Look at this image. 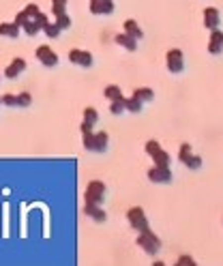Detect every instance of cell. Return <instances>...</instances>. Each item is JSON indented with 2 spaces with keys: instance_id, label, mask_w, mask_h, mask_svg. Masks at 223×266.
Listing matches in <instances>:
<instances>
[{
  "instance_id": "e575fe53",
  "label": "cell",
  "mask_w": 223,
  "mask_h": 266,
  "mask_svg": "<svg viewBox=\"0 0 223 266\" xmlns=\"http://www.w3.org/2000/svg\"><path fill=\"white\" fill-rule=\"evenodd\" d=\"M80 131H82V133H88V131H95V125H90V122H86V120H82V125H80Z\"/></svg>"
},
{
  "instance_id": "e0dca14e",
  "label": "cell",
  "mask_w": 223,
  "mask_h": 266,
  "mask_svg": "<svg viewBox=\"0 0 223 266\" xmlns=\"http://www.w3.org/2000/svg\"><path fill=\"white\" fill-rule=\"evenodd\" d=\"M150 159H153V163H155V165H169V163H172V157H169V153H167V151H163L161 146L157 148L153 155H150Z\"/></svg>"
},
{
  "instance_id": "836d02e7",
  "label": "cell",
  "mask_w": 223,
  "mask_h": 266,
  "mask_svg": "<svg viewBox=\"0 0 223 266\" xmlns=\"http://www.w3.org/2000/svg\"><path fill=\"white\" fill-rule=\"evenodd\" d=\"M28 19H30V17H28V15H26V11L22 9V11H19V13H17V15H15V19H13V22H15V24L19 26V28H22V26H24L26 22H28Z\"/></svg>"
},
{
  "instance_id": "7c38bea8",
  "label": "cell",
  "mask_w": 223,
  "mask_h": 266,
  "mask_svg": "<svg viewBox=\"0 0 223 266\" xmlns=\"http://www.w3.org/2000/svg\"><path fill=\"white\" fill-rule=\"evenodd\" d=\"M84 215L88 219H93L95 223H106L108 221V213L101 209V204H86L84 202Z\"/></svg>"
},
{
  "instance_id": "5b68a950",
  "label": "cell",
  "mask_w": 223,
  "mask_h": 266,
  "mask_svg": "<svg viewBox=\"0 0 223 266\" xmlns=\"http://www.w3.org/2000/svg\"><path fill=\"white\" fill-rule=\"evenodd\" d=\"M146 176H148L150 183H155V185H169L172 178H174V174H172V170H169V165H155L153 163V167H148Z\"/></svg>"
},
{
  "instance_id": "5bb4252c",
  "label": "cell",
  "mask_w": 223,
  "mask_h": 266,
  "mask_svg": "<svg viewBox=\"0 0 223 266\" xmlns=\"http://www.w3.org/2000/svg\"><path fill=\"white\" fill-rule=\"evenodd\" d=\"M114 41H116V45H120V48L127 50V52H135L137 50V39L129 37L127 32H118V35H114Z\"/></svg>"
},
{
  "instance_id": "30bf717a",
  "label": "cell",
  "mask_w": 223,
  "mask_h": 266,
  "mask_svg": "<svg viewBox=\"0 0 223 266\" xmlns=\"http://www.w3.org/2000/svg\"><path fill=\"white\" fill-rule=\"evenodd\" d=\"M26 71V60L24 58H13V60L6 64L4 67V71H2V75L6 77V80H15V77H19Z\"/></svg>"
},
{
  "instance_id": "ba28073f",
  "label": "cell",
  "mask_w": 223,
  "mask_h": 266,
  "mask_svg": "<svg viewBox=\"0 0 223 266\" xmlns=\"http://www.w3.org/2000/svg\"><path fill=\"white\" fill-rule=\"evenodd\" d=\"M206 50H208V54L211 56H221L223 54V30L221 28H213L211 30Z\"/></svg>"
},
{
  "instance_id": "1f68e13d",
  "label": "cell",
  "mask_w": 223,
  "mask_h": 266,
  "mask_svg": "<svg viewBox=\"0 0 223 266\" xmlns=\"http://www.w3.org/2000/svg\"><path fill=\"white\" fill-rule=\"evenodd\" d=\"M32 19H35V22H37V26H39V28H41V30L45 28V24L50 22V19H48V15H45V13H41V11H39V13H37V15L32 17Z\"/></svg>"
},
{
  "instance_id": "d590c367",
  "label": "cell",
  "mask_w": 223,
  "mask_h": 266,
  "mask_svg": "<svg viewBox=\"0 0 223 266\" xmlns=\"http://www.w3.org/2000/svg\"><path fill=\"white\" fill-rule=\"evenodd\" d=\"M0 106H2V99H0Z\"/></svg>"
},
{
  "instance_id": "4316f807",
  "label": "cell",
  "mask_w": 223,
  "mask_h": 266,
  "mask_svg": "<svg viewBox=\"0 0 223 266\" xmlns=\"http://www.w3.org/2000/svg\"><path fill=\"white\" fill-rule=\"evenodd\" d=\"M67 2L69 0H52V13L56 15H60V13H67Z\"/></svg>"
},
{
  "instance_id": "9c48e42d",
  "label": "cell",
  "mask_w": 223,
  "mask_h": 266,
  "mask_svg": "<svg viewBox=\"0 0 223 266\" xmlns=\"http://www.w3.org/2000/svg\"><path fill=\"white\" fill-rule=\"evenodd\" d=\"M202 24H204L208 30L219 28V24H221V11L217 9V6H206L204 13H202Z\"/></svg>"
},
{
  "instance_id": "ffe728a7",
  "label": "cell",
  "mask_w": 223,
  "mask_h": 266,
  "mask_svg": "<svg viewBox=\"0 0 223 266\" xmlns=\"http://www.w3.org/2000/svg\"><path fill=\"white\" fill-rule=\"evenodd\" d=\"M124 106H127V112H131V114H140L144 109V103L137 99L135 95H131L129 99H124Z\"/></svg>"
},
{
  "instance_id": "52a82bcc",
  "label": "cell",
  "mask_w": 223,
  "mask_h": 266,
  "mask_svg": "<svg viewBox=\"0 0 223 266\" xmlns=\"http://www.w3.org/2000/svg\"><path fill=\"white\" fill-rule=\"evenodd\" d=\"M35 56H37V60L43 64V67H48V69H54L56 64H58V54L54 50L50 48V45H39L37 48V52H35Z\"/></svg>"
},
{
  "instance_id": "f1b7e54d",
  "label": "cell",
  "mask_w": 223,
  "mask_h": 266,
  "mask_svg": "<svg viewBox=\"0 0 223 266\" xmlns=\"http://www.w3.org/2000/svg\"><path fill=\"white\" fill-rule=\"evenodd\" d=\"M2 99V106L4 107H17V95H11V93H6L0 97Z\"/></svg>"
},
{
  "instance_id": "3957f363",
  "label": "cell",
  "mask_w": 223,
  "mask_h": 266,
  "mask_svg": "<svg viewBox=\"0 0 223 266\" xmlns=\"http://www.w3.org/2000/svg\"><path fill=\"white\" fill-rule=\"evenodd\" d=\"M127 221H129V228L135 230V232H144L150 228V221L146 217V211L142 206H131L127 211Z\"/></svg>"
},
{
  "instance_id": "83f0119b",
  "label": "cell",
  "mask_w": 223,
  "mask_h": 266,
  "mask_svg": "<svg viewBox=\"0 0 223 266\" xmlns=\"http://www.w3.org/2000/svg\"><path fill=\"white\" fill-rule=\"evenodd\" d=\"M32 106V95L30 93H19L17 95V107H30Z\"/></svg>"
},
{
  "instance_id": "ac0fdd59",
  "label": "cell",
  "mask_w": 223,
  "mask_h": 266,
  "mask_svg": "<svg viewBox=\"0 0 223 266\" xmlns=\"http://www.w3.org/2000/svg\"><path fill=\"white\" fill-rule=\"evenodd\" d=\"M133 95L144 103V106H146V103H150V101H155V90H153V88H148V86L135 88V90H133Z\"/></svg>"
},
{
  "instance_id": "4dcf8cb0",
  "label": "cell",
  "mask_w": 223,
  "mask_h": 266,
  "mask_svg": "<svg viewBox=\"0 0 223 266\" xmlns=\"http://www.w3.org/2000/svg\"><path fill=\"white\" fill-rule=\"evenodd\" d=\"M159 146H161V144H159V142H157V140H148L146 144H144V151H146V155L150 157V155H153V153H155Z\"/></svg>"
},
{
  "instance_id": "277c9868",
  "label": "cell",
  "mask_w": 223,
  "mask_h": 266,
  "mask_svg": "<svg viewBox=\"0 0 223 266\" xmlns=\"http://www.w3.org/2000/svg\"><path fill=\"white\" fill-rule=\"evenodd\" d=\"M166 69L172 75H180L182 71H185V54H182L180 48L167 50V54H166Z\"/></svg>"
},
{
  "instance_id": "2e32d148",
  "label": "cell",
  "mask_w": 223,
  "mask_h": 266,
  "mask_svg": "<svg viewBox=\"0 0 223 266\" xmlns=\"http://www.w3.org/2000/svg\"><path fill=\"white\" fill-rule=\"evenodd\" d=\"M19 35H22V28H19L15 22H2V24H0V37L17 39Z\"/></svg>"
},
{
  "instance_id": "8fae6325",
  "label": "cell",
  "mask_w": 223,
  "mask_h": 266,
  "mask_svg": "<svg viewBox=\"0 0 223 266\" xmlns=\"http://www.w3.org/2000/svg\"><path fill=\"white\" fill-rule=\"evenodd\" d=\"M88 9L93 15H112L116 4H114V0H90Z\"/></svg>"
},
{
  "instance_id": "6da1fadb",
  "label": "cell",
  "mask_w": 223,
  "mask_h": 266,
  "mask_svg": "<svg viewBox=\"0 0 223 266\" xmlns=\"http://www.w3.org/2000/svg\"><path fill=\"white\" fill-rule=\"evenodd\" d=\"M135 245L140 247L146 256H157L163 247V241L155 234L153 230H144V232H137V238H135Z\"/></svg>"
},
{
  "instance_id": "4fadbf2b",
  "label": "cell",
  "mask_w": 223,
  "mask_h": 266,
  "mask_svg": "<svg viewBox=\"0 0 223 266\" xmlns=\"http://www.w3.org/2000/svg\"><path fill=\"white\" fill-rule=\"evenodd\" d=\"M110 146V135L106 131H95V138H93V153L101 155L106 153Z\"/></svg>"
},
{
  "instance_id": "484cf974",
  "label": "cell",
  "mask_w": 223,
  "mask_h": 266,
  "mask_svg": "<svg viewBox=\"0 0 223 266\" xmlns=\"http://www.w3.org/2000/svg\"><path fill=\"white\" fill-rule=\"evenodd\" d=\"M43 32H45V35H48V39H58V37H60V28H58V26L54 24V22H48V24H45V28H43Z\"/></svg>"
},
{
  "instance_id": "8992f818",
  "label": "cell",
  "mask_w": 223,
  "mask_h": 266,
  "mask_svg": "<svg viewBox=\"0 0 223 266\" xmlns=\"http://www.w3.org/2000/svg\"><path fill=\"white\" fill-rule=\"evenodd\" d=\"M69 62L75 64V67H82V69H90L95 64V56L90 54L88 50H71L69 52Z\"/></svg>"
},
{
  "instance_id": "f546056e",
  "label": "cell",
  "mask_w": 223,
  "mask_h": 266,
  "mask_svg": "<svg viewBox=\"0 0 223 266\" xmlns=\"http://www.w3.org/2000/svg\"><path fill=\"white\" fill-rule=\"evenodd\" d=\"M176 264H178V266H195L198 262L193 260V256H189V254H182V256H178V260H176Z\"/></svg>"
},
{
  "instance_id": "9a60e30c",
  "label": "cell",
  "mask_w": 223,
  "mask_h": 266,
  "mask_svg": "<svg viewBox=\"0 0 223 266\" xmlns=\"http://www.w3.org/2000/svg\"><path fill=\"white\" fill-rule=\"evenodd\" d=\"M122 32H127L129 37H133V39H144V30H142V26L135 22V19H124L122 22Z\"/></svg>"
},
{
  "instance_id": "7a4b0ae2",
  "label": "cell",
  "mask_w": 223,
  "mask_h": 266,
  "mask_svg": "<svg viewBox=\"0 0 223 266\" xmlns=\"http://www.w3.org/2000/svg\"><path fill=\"white\" fill-rule=\"evenodd\" d=\"M108 196V187L103 180H90L84 189V202L86 204H103Z\"/></svg>"
},
{
  "instance_id": "cb8c5ba5",
  "label": "cell",
  "mask_w": 223,
  "mask_h": 266,
  "mask_svg": "<svg viewBox=\"0 0 223 266\" xmlns=\"http://www.w3.org/2000/svg\"><path fill=\"white\" fill-rule=\"evenodd\" d=\"M22 30L26 32V35H28V37H37L39 35V32H41V28H39V26H37V22H35V19H28V22H26L24 26H22Z\"/></svg>"
},
{
  "instance_id": "d6a6232c",
  "label": "cell",
  "mask_w": 223,
  "mask_h": 266,
  "mask_svg": "<svg viewBox=\"0 0 223 266\" xmlns=\"http://www.w3.org/2000/svg\"><path fill=\"white\" fill-rule=\"evenodd\" d=\"M24 11H26V15H28V17H35V15H37V13L41 11V9H39V4L30 2V4H26V6H24Z\"/></svg>"
},
{
  "instance_id": "d4e9b609",
  "label": "cell",
  "mask_w": 223,
  "mask_h": 266,
  "mask_svg": "<svg viewBox=\"0 0 223 266\" xmlns=\"http://www.w3.org/2000/svg\"><path fill=\"white\" fill-rule=\"evenodd\" d=\"M84 120L86 122H90V125H97L99 122V112H97L95 107H84Z\"/></svg>"
},
{
  "instance_id": "44dd1931",
  "label": "cell",
  "mask_w": 223,
  "mask_h": 266,
  "mask_svg": "<svg viewBox=\"0 0 223 266\" xmlns=\"http://www.w3.org/2000/svg\"><path fill=\"white\" fill-rule=\"evenodd\" d=\"M182 165H185L187 170H191V172H198L200 167H202V157H200V155H195V153H193L191 157H189V159H187Z\"/></svg>"
},
{
  "instance_id": "7402d4cb",
  "label": "cell",
  "mask_w": 223,
  "mask_h": 266,
  "mask_svg": "<svg viewBox=\"0 0 223 266\" xmlns=\"http://www.w3.org/2000/svg\"><path fill=\"white\" fill-rule=\"evenodd\" d=\"M127 99V97H124ZM124 99H118V101H110V112L114 116H120L127 112V106H124Z\"/></svg>"
},
{
  "instance_id": "d6986e66",
  "label": "cell",
  "mask_w": 223,
  "mask_h": 266,
  "mask_svg": "<svg viewBox=\"0 0 223 266\" xmlns=\"http://www.w3.org/2000/svg\"><path fill=\"white\" fill-rule=\"evenodd\" d=\"M103 95H106V99H108V101H118V99H124L122 88L118 86V84H108L106 90H103Z\"/></svg>"
},
{
  "instance_id": "603a6c76",
  "label": "cell",
  "mask_w": 223,
  "mask_h": 266,
  "mask_svg": "<svg viewBox=\"0 0 223 266\" xmlns=\"http://www.w3.org/2000/svg\"><path fill=\"white\" fill-rule=\"evenodd\" d=\"M60 30H69L71 28V24H73V19H71L67 13H60V15H56V22H54Z\"/></svg>"
}]
</instances>
